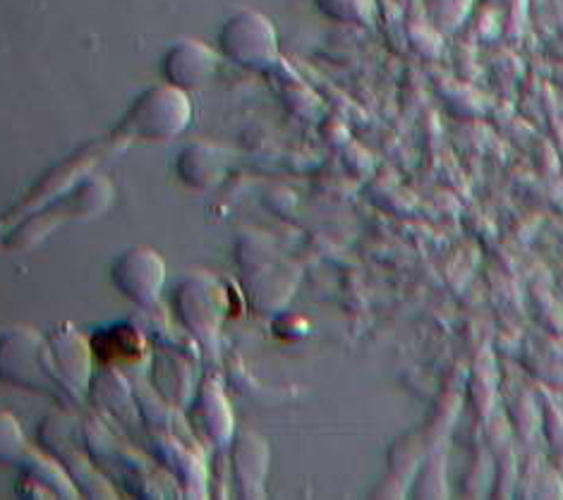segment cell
<instances>
[{
  "label": "cell",
  "instance_id": "cell-6",
  "mask_svg": "<svg viewBox=\"0 0 563 500\" xmlns=\"http://www.w3.org/2000/svg\"><path fill=\"white\" fill-rule=\"evenodd\" d=\"M321 12L339 22H365L374 12V0H317Z\"/></svg>",
  "mask_w": 563,
  "mask_h": 500
},
{
  "label": "cell",
  "instance_id": "cell-7",
  "mask_svg": "<svg viewBox=\"0 0 563 500\" xmlns=\"http://www.w3.org/2000/svg\"><path fill=\"white\" fill-rule=\"evenodd\" d=\"M22 451V436L10 414L0 412V463H10Z\"/></svg>",
  "mask_w": 563,
  "mask_h": 500
},
{
  "label": "cell",
  "instance_id": "cell-5",
  "mask_svg": "<svg viewBox=\"0 0 563 500\" xmlns=\"http://www.w3.org/2000/svg\"><path fill=\"white\" fill-rule=\"evenodd\" d=\"M231 156L221 146L209 142L187 144L178 156V175L185 185L195 189H209L225 178Z\"/></svg>",
  "mask_w": 563,
  "mask_h": 500
},
{
  "label": "cell",
  "instance_id": "cell-1",
  "mask_svg": "<svg viewBox=\"0 0 563 500\" xmlns=\"http://www.w3.org/2000/svg\"><path fill=\"white\" fill-rule=\"evenodd\" d=\"M192 103L187 91L158 85L142 91L125 115V132L146 142H166L190 125Z\"/></svg>",
  "mask_w": 563,
  "mask_h": 500
},
{
  "label": "cell",
  "instance_id": "cell-3",
  "mask_svg": "<svg viewBox=\"0 0 563 500\" xmlns=\"http://www.w3.org/2000/svg\"><path fill=\"white\" fill-rule=\"evenodd\" d=\"M158 70L166 85L192 91L209 85L217 75L219 53L202 42H195V38H180L161 56Z\"/></svg>",
  "mask_w": 563,
  "mask_h": 500
},
{
  "label": "cell",
  "instance_id": "cell-2",
  "mask_svg": "<svg viewBox=\"0 0 563 500\" xmlns=\"http://www.w3.org/2000/svg\"><path fill=\"white\" fill-rule=\"evenodd\" d=\"M219 51L247 70H264L278 58V34L269 18L257 10H238L228 18L219 32Z\"/></svg>",
  "mask_w": 563,
  "mask_h": 500
},
{
  "label": "cell",
  "instance_id": "cell-4",
  "mask_svg": "<svg viewBox=\"0 0 563 500\" xmlns=\"http://www.w3.org/2000/svg\"><path fill=\"white\" fill-rule=\"evenodd\" d=\"M115 288L137 304L154 302L166 280V262L152 247H132L113 264Z\"/></svg>",
  "mask_w": 563,
  "mask_h": 500
}]
</instances>
